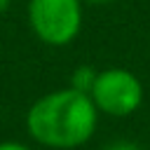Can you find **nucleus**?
<instances>
[{"label":"nucleus","mask_w":150,"mask_h":150,"mask_svg":"<svg viewBox=\"0 0 150 150\" xmlns=\"http://www.w3.org/2000/svg\"><path fill=\"white\" fill-rule=\"evenodd\" d=\"M98 115L89 94L63 87L42 94L28 105L26 131L42 148L77 150L94 138Z\"/></svg>","instance_id":"f257e3e1"},{"label":"nucleus","mask_w":150,"mask_h":150,"mask_svg":"<svg viewBox=\"0 0 150 150\" xmlns=\"http://www.w3.org/2000/svg\"><path fill=\"white\" fill-rule=\"evenodd\" d=\"M26 19L33 35L42 45L66 47L82 30L84 2L82 0H28Z\"/></svg>","instance_id":"f03ea898"},{"label":"nucleus","mask_w":150,"mask_h":150,"mask_svg":"<svg viewBox=\"0 0 150 150\" xmlns=\"http://www.w3.org/2000/svg\"><path fill=\"white\" fill-rule=\"evenodd\" d=\"M89 96L98 112L110 117H129L143 105V82L127 68H103L98 70Z\"/></svg>","instance_id":"7ed1b4c3"},{"label":"nucleus","mask_w":150,"mask_h":150,"mask_svg":"<svg viewBox=\"0 0 150 150\" xmlns=\"http://www.w3.org/2000/svg\"><path fill=\"white\" fill-rule=\"evenodd\" d=\"M96 75H98V70H96L94 66L82 63V66H77V68L70 73V82H68V87H73V89H77V91L89 94V91H91V87H94V82H96Z\"/></svg>","instance_id":"20e7f679"},{"label":"nucleus","mask_w":150,"mask_h":150,"mask_svg":"<svg viewBox=\"0 0 150 150\" xmlns=\"http://www.w3.org/2000/svg\"><path fill=\"white\" fill-rule=\"evenodd\" d=\"M103 150H143V145L131 141V138H115V141L105 143Z\"/></svg>","instance_id":"39448f33"},{"label":"nucleus","mask_w":150,"mask_h":150,"mask_svg":"<svg viewBox=\"0 0 150 150\" xmlns=\"http://www.w3.org/2000/svg\"><path fill=\"white\" fill-rule=\"evenodd\" d=\"M0 150H35V148L21 141H0Z\"/></svg>","instance_id":"423d86ee"},{"label":"nucleus","mask_w":150,"mask_h":150,"mask_svg":"<svg viewBox=\"0 0 150 150\" xmlns=\"http://www.w3.org/2000/svg\"><path fill=\"white\" fill-rule=\"evenodd\" d=\"M9 5H12V0H0V14H5L9 9Z\"/></svg>","instance_id":"0eeeda50"},{"label":"nucleus","mask_w":150,"mask_h":150,"mask_svg":"<svg viewBox=\"0 0 150 150\" xmlns=\"http://www.w3.org/2000/svg\"><path fill=\"white\" fill-rule=\"evenodd\" d=\"M84 5H108V2H112V0H82Z\"/></svg>","instance_id":"6e6552de"}]
</instances>
